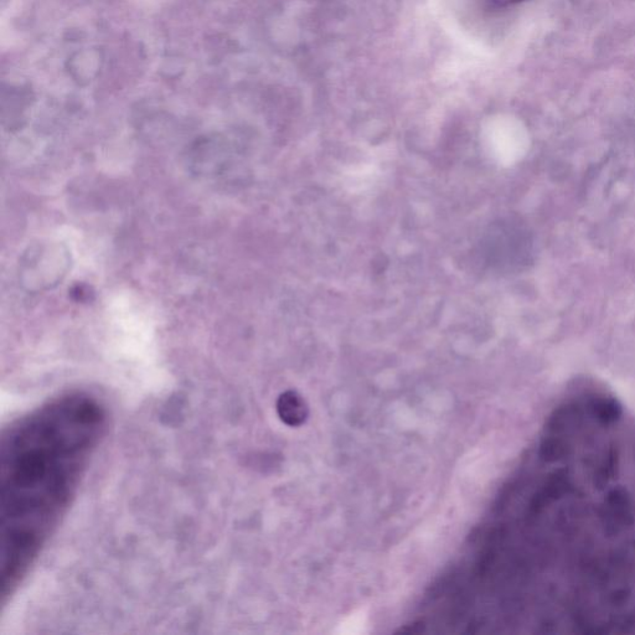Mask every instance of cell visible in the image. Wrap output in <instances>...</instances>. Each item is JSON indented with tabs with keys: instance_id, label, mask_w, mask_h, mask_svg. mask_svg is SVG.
<instances>
[{
	"instance_id": "1",
	"label": "cell",
	"mask_w": 635,
	"mask_h": 635,
	"mask_svg": "<svg viewBox=\"0 0 635 635\" xmlns=\"http://www.w3.org/2000/svg\"><path fill=\"white\" fill-rule=\"evenodd\" d=\"M86 395H66L20 418L2 440V596L14 591L79 488L106 428Z\"/></svg>"
},
{
	"instance_id": "2",
	"label": "cell",
	"mask_w": 635,
	"mask_h": 635,
	"mask_svg": "<svg viewBox=\"0 0 635 635\" xmlns=\"http://www.w3.org/2000/svg\"><path fill=\"white\" fill-rule=\"evenodd\" d=\"M277 413L281 421L289 427H299L306 423L309 410L306 402L294 391H286L278 397Z\"/></svg>"
},
{
	"instance_id": "3",
	"label": "cell",
	"mask_w": 635,
	"mask_h": 635,
	"mask_svg": "<svg viewBox=\"0 0 635 635\" xmlns=\"http://www.w3.org/2000/svg\"><path fill=\"white\" fill-rule=\"evenodd\" d=\"M523 2H525V0H492V3L497 5V7H510V5H515Z\"/></svg>"
}]
</instances>
